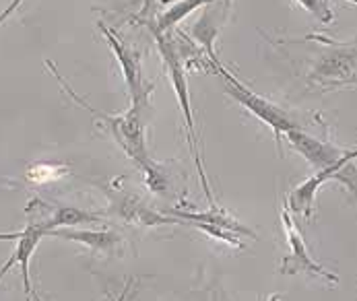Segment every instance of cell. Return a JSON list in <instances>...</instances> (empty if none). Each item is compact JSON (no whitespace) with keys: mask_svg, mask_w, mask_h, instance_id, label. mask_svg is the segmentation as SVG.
<instances>
[{"mask_svg":"<svg viewBox=\"0 0 357 301\" xmlns=\"http://www.w3.org/2000/svg\"><path fill=\"white\" fill-rule=\"evenodd\" d=\"M155 40L159 44V50L161 56L167 64V70H169V79H172V87L178 95L180 101V107L184 111V120H186V126H188V141H190V150H192V157L197 161V169H199V176H201V182H203L204 194L206 199L213 202V194L208 190V182H206V176H204L203 161H201V153L197 147V130H195V120H192V111H190V93H188V85H186V72H184V60H182V52L178 48V42L174 38L161 31H153Z\"/></svg>","mask_w":357,"mask_h":301,"instance_id":"1","label":"cell"},{"mask_svg":"<svg viewBox=\"0 0 357 301\" xmlns=\"http://www.w3.org/2000/svg\"><path fill=\"white\" fill-rule=\"evenodd\" d=\"M215 68H217L219 75L223 77L225 91H227L234 100L240 101L242 105H246L258 120H262L264 124H268V126L273 128V132L277 134V139H279L281 134H287L289 130H296V128H298V124L294 122V118H291L287 111H283L281 107L273 105L271 101L262 100L260 95H256L250 89H246L234 75H229V72L225 70V66H223L221 62L215 64Z\"/></svg>","mask_w":357,"mask_h":301,"instance_id":"2","label":"cell"},{"mask_svg":"<svg viewBox=\"0 0 357 301\" xmlns=\"http://www.w3.org/2000/svg\"><path fill=\"white\" fill-rule=\"evenodd\" d=\"M312 79L320 83H357V44L335 46L314 66Z\"/></svg>","mask_w":357,"mask_h":301,"instance_id":"3","label":"cell"},{"mask_svg":"<svg viewBox=\"0 0 357 301\" xmlns=\"http://www.w3.org/2000/svg\"><path fill=\"white\" fill-rule=\"evenodd\" d=\"M281 221H283V229H285V236H287V244H289V256L283 260V266H281V272L285 275H294V272H310V275H318V277H324L333 283H337L339 279L335 275H331L328 270H324L318 262H314L310 258L306 248V242L302 238V233L298 231L294 219L289 217L287 210L281 213Z\"/></svg>","mask_w":357,"mask_h":301,"instance_id":"4","label":"cell"},{"mask_svg":"<svg viewBox=\"0 0 357 301\" xmlns=\"http://www.w3.org/2000/svg\"><path fill=\"white\" fill-rule=\"evenodd\" d=\"M357 157V149L349 150L347 153V157L343 159V161H339V163H335V165H331V167H324V169H320V171H316V176H312L310 180H306L302 186H298L294 192H291V196H289V208L294 210V213H300V215H304L306 219L312 217V204H314V199H316V192H318V188L326 182V180H331V178H335L345 165H349V161L351 159H356Z\"/></svg>","mask_w":357,"mask_h":301,"instance_id":"5","label":"cell"},{"mask_svg":"<svg viewBox=\"0 0 357 301\" xmlns=\"http://www.w3.org/2000/svg\"><path fill=\"white\" fill-rule=\"evenodd\" d=\"M285 137L289 139V143L296 147V150H298L302 157H306L307 161H310L318 171L324 169V167H331V165H335V163H339V161H343V159L347 157V153H349V150L337 149V147H333V145H328V143H322V141L310 137L306 132H302L300 128L289 130Z\"/></svg>","mask_w":357,"mask_h":301,"instance_id":"6","label":"cell"},{"mask_svg":"<svg viewBox=\"0 0 357 301\" xmlns=\"http://www.w3.org/2000/svg\"><path fill=\"white\" fill-rule=\"evenodd\" d=\"M102 29L103 33H105V40L109 42L112 50H114V54L118 56V60L122 64V70H124V77H126L130 95H132V107L141 109V105L147 103V89H145V83H143V72H141L139 56L135 52H128L126 46H122L105 25H102Z\"/></svg>","mask_w":357,"mask_h":301,"instance_id":"7","label":"cell"},{"mask_svg":"<svg viewBox=\"0 0 357 301\" xmlns=\"http://www.w3.org/2000/svg\"><path fill=\"white\" fill-rule=\"evenodd\" d=\"M48 236L44 225H29L21 231V238L17 240V248L13 252V256L6 260V264L0 268V279L13 268V264L21 266V275H23V287H25V295L31 298V279H29V260L33 256V252L38 248L40 240Z\"/></svg>","mask_w":357,"mask_h":301,"instance_id":"8","label":"cell"},{"mask_svg":"<svg viewBox=\"0 0 357 301\" xmlns=\"http://www.w3.org/2000/svg\"><path fill=\"white\" fill-rule=\"evenodd\" d=\"M229 6H231V0H219V4L215 6H208L204 10V15L199 19V23L192 27V36L195 40L204 48V52L208 54V58L213 60V64H219L215 50H213V42L229 13Z\"/></svg>","mask_w":357,"mask_h":301,"instance_id":"9","label":"cell"},{"mask_svg":"<svg viewBox=\"0 0 357 301\" xmlns=\"http://www.w3.org/2000/svg\"><path fill=\"white\" fill-rule=\"evenodd\" d=\"M211 2H217V0H180V2H176L174 6H169V8L159 17V21H157L155 25H151V27H153V31H161V33L172 31V27L178 25L182 19H186L195 8H199V6H203V4H211Z\"/></svg>","mask_w":357,"mask_h":301,"instance_id":"10","label":"cell"},{"mask_svg":"<svg viewBox=\"0 0 357 301\" xmlns=\"http://www.w3.org/2000/svg\"><path fill=\"white\" fill-rule=\"evenodd\" d=\"M48 236H56V238H66V240H77L93 250H107L114 246L116 236L102 231V233H93V231H73V229H52Z\"/></svg>","mask_w":357,"mask_h":301,"instance_id":"11","label":"cell"},{"mask_svg":"<svg viewBox=\"0 0 357 301\" xmlns=\"http://www.w3.org/2000/svg\"><path fill=\"white\" fill-rule=\"evenodd\" d=\"M93 221H100V217L96 215H89L85 210H79V208H60L52 215L46 223H42L46 227V231H52L56 227H73V225H81V223H93Z\"/></svg>","mask_w":357,"mask_h":301,"instance_id":"12","label":"cell"},{"mask_svg":"<svg viewBox=\"0 0 357 301\" xmlns=\"http://www.w3.org/2000/svg\"><path fill=\"white\" fill-rule=\"evenodd\" d=\"M178 217H182V219H186V221H195V223H211V225H217V227H221V229H225V231H236V233H250L248 229H244L240 223H236L234 219H229V217H225V215H190V213H176Z\"/></svg>","mask_w":357,"mask_h":301,"instance_id":"13","label":"cell"},{"mask_svg":"<svg viewBox=\"0 0 357 301\" xmlns=\"http://www.w3.org/2000/svg\"><path fill=\"white\" fill-rule=\"evenodd\" d=\"M296 2H300L304 8H307L318 21H322V23H331L333 21V10L328 8L326 0H296Z\"/></svg>","mask_w":357,"mask_h":301,"instance_id":"14","label":"cell"},{"mask_svg":"<svg viewBox=\"0 0 357 301\" xmlns=\"http://www.w3.org/2000/svg\"><path fill=\"white\" fill-rule=\"evenodd\" d=\"M21 2H23V0H13V2H10V4L0 13V25L4 23V19H6V17H10V15H13V10H17V6H19Z\"/></svg>","mask_w":357,"mask_h":301,"instance_id":"15","label":"cell"},{"mask_svg":"<svg viewBox=\"0 0 357 301\" xmlns=\"http://www.w3.org/2000/svg\"><path fill=\"white\" fill-rule=\"evenodd\" d=\"M155 0H143V10H141V17H145L149 10H151V6H153Z\"/></svg>","mask_w":357,"mask_h":301,"instance_id":"16","label":"cell"},{"mask_svg":"<svg viewBox=\"0 0 357 301\" xmlns=\"http://www.w3.org/2000/svg\"><path fill=\"white\" fill-rule=\"evenodd\" d=\"M33 298H36V295H33ZM36 301H40V300H38V298H36Z\"/></svg>","mask_w":357,"mask_h":301,"instance_id":"17","label":"cell"}]
</instances>
